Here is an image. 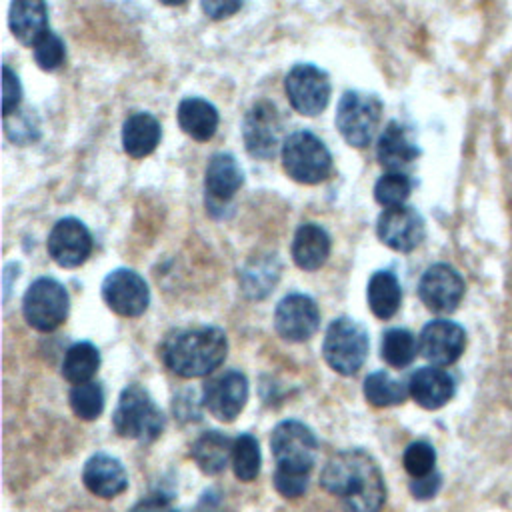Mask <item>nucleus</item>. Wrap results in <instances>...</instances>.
<instances>
[{"label": "nucleus", "instance_id": "26", "mask_svg": "<svg viewBox=\"0 0 512 512\" xmlns=\"http://www.w3.org/2000/svg\"><path fill=\"white\" fill-rule=\"evenodd\" d=\"M366 298L372 314L380 320L392 318L402 302V288L394 272L390 270H378L370 276Z\"/></svg>", "mask_w": 512, "mask_h": 512}, {"label": "nucleus", "instance_id": "1", "mask_svg": "<svg viewBox=\"0 0 512 512\" xmlns=\"http://www.w3.org/2000/svg\"><path fill=\"white\" fill-rule=\"evenodd\" d=\"M320 484L342 500L344 512H378L386 500L382 472L362 450L334 454L322 468Z\"/></svg>", "mask_w": 512, "mask_h": 512}, {"label": "nucleus", "instance_id": "7", "mask_svg": "<svg viewBox=\"0 0 512 512\" xmlns=\"http://www.w3.org/2000/svg\"><path fill=\"white\" fill-rule=\"evenodd\" d=\"M270 446L276 460V470L308 476L314 466L318 442L306 424L298 420L280 422L272 430Z\"/></svg>", "mask_w": 512, "mask_h": 512}, {"label": "nucleus", "instance_id": "30", "mask_svg": "<svg viewBox=\"0 0 512 512\" xmlns=\"http://www.w3.org/2000/svg\"><path fill=\"white\" fill-rule=\"evenodd\" d=\"M364 396L372 406L386 408V406H396L402 404L408 396V386L392 378L388 372H372L364 380Z\"/></svg>", "mask_w": 512, "mask_h": 512}, {"label": "nucleus", "instance_id": "16", "mask_svg": "<svg viewBox=\"0 0 512 512\" xmlns=\"http://www.w3.org/2000/svg\"><path fill=\"white\" fill-rule=\"evenodd\" d=\"M50 258L62 268L84 264L92 252V236L76 218H62L54 224L46 242Z\"/></svg>", "mask_w": 512, "mask_h": 512}, {"label": "nucleus", "instance_id": "15", "mask_svg": "<svg viewBox=\"0 0 512 512\" xmlns=\"http://www.w3.org/2000/svg\"><path fill=\"white\" fill-rule=\"evenodd\" d=\"M382 244L396 252H412L424 240V220L412 206L384 208L376 222Z\"/></svg>", "mask_w": 512, "mask_h": 512}, {"label": "nucleus", "instance_id": "31", "mask_svg": "<svg viewBox=\"0 0 512 512\" xmlns=\"http://www.w3.org/2000/svg\"><path fill=\"white\" fill-rule=\"evenodd\" d=\"M232 468L238 480L252 482L260 472V448L252 434H240L234 438Z\"/></svg>", "mask_w": 512, "mask_h": 512}, {"label": "nucleus", "instance_id": "33", "mask_svg": "<svg viewBox=\"0 0 512 512\" xmlns=\"http://www.w3.org/2000/svg\"><path fill=\"white\" fill-rule=\"evenodd\" d=\"M70 406L82 420H94L104 410V390L96 382L78 384L70 390Z\"/></svg>", "mask_w": 512, "mask_h": 512}, {"label": "nucleus", "instance_id": "11", "mask_svg": "<svg viewBox=\"0 0 512 512\" xmlns=\"http://www.w3.org/2000/svg\"><path fill=\"white\" fill-rule=\"evenodd\" d=\"M102 298L106 306L124 318H136L146 312L150 292L144 278L128 268L112 270L102 282Z\"/></svg>", "mask_w": 512, "mask_h": 512}, {"label": "nucleus", "instance_id": "20", "mask_svg": "<svg viewBox=\"0 0 512 512\" xmlns=\"http://www.w3.org/2000/svg\"><path fill=\"white\" fill-rule=\"evenodd\" d=\"M420 150L410 138L406 126L400 122L392 120L386 124V128L378 136L376 144V156L378 162L388 170V172H402L408 164H412L418 158Z\"/></svg>", "mask_w": 512, "mask_h": 512}, {"label": "nucleus", "instance_id": "35", "mask_svg": "<svg viewBox=\"0 0 512 512\" xmlns=\"http://www.w3.org/2000/svg\"><path fill=\"white\" fill-rule=\"evenodd\" d=\"M402 464L404 470L414 478H424L428 474L434 472V464H436V452L428 442H412L402 456Z\"/></svg>", "mask_w": 512, "mask_h": 512}, {"label": "nucleus", "instance_id": "38", "mask_svg": "<svg viewBox=\"0 0 512 512\" xmlns=\"http://www.w3.org/2000/svg\"><path fill=\"white\" fill-rule=\"evenodd\" d=\"M440 484H442V478L438 472H432L424 478H414L410 482V492L414 498L418 500H428V498H434L436 492L440 490Z\"/></svg>", "mask_w": 512, "mask_h": 512}, {"label": "nucleus", "instance_id": "8", "mask_svg": "<svg viewBox=\"0 0 512 512\" xmlns=\"http://www.w3.org/2000/svg\"><path fill=\"white\" fill-rule=\"evenodd\" d=\"M70 298L66 288L54 278L34 280L22 300V312L28 322L38 332L56 330L68 316Z\"/></svg>", "mask_w": 512, "mask_h": 512}, {"label": "nucleus", "instance_id": "34", "mask_svg": "<svg viewBox=\"0 0 512 512\" xmlns=\"http://www.w3.org/2000/svg\"><path fill=\"white\" fill-rule=\"evenodd\" d=\"M34 52V60L38 64V68H42L44 72H54L64 64L66 58V50H64V42L60 40V36H56L52 30H48L32 48Z\"/></svg>", "mask_w": 512, "mask_h": 512}, {"label": "nucleus", "instance_id": "18", "mask_svg": "<svg viewBox=\"0 0 512 512\" xmlns=\"http://www.w3.org/2000/svg\"><path fill=\"white\" fill-rule=\"evenodd\" d=\"M454 392H456L454 378L444 368H438V366L418 368L408 380V394L418 406L426 410L442 408L444 404L450 402Z\"/></svg>", "mask_w": 512, "mask_h": 512}, {"label": "nucleus", "instance_id": "29", "mask_svg": "<svg viewBox=\"0 0 512 512\" xmlns=\"http://www.w3.org/2000/svg\"><path fill=\"white\" fill-rule=\"evenodd\" d=\"M416 352H420V346L410 330L390 328L384 332L380 354L388 366L406 368L416 358Z\"/></svg>", "mask_w": 512, "mask_h": 512}, {"label": "nucleus", "instance_id": "2", "mask_svg": "<svg viewBox=\"0 0 512 512\" xmlns=\"http://www.w3.org/2000/svg\"><path fill=\"white\" fill-rule=\"evenodd\" d=\"M226 352V334L214 326L176 330L160 346L162 362L182 378H200L214 372L224 362Z\"/></svg>", "mask_w": 512, "mask_h": 512}, {"label": "nucleus", "instance_id": "10", "mask_svg": "<svg viewBox=\"0 0 512 512\" xmlns=\"http://www.w3.org/2000/svg\"><path fill=\"white\" fill-rule=\"evenodd\" d=\"M284 90L290 106L304 116L320 114L330 100L328 74L312 64H296L286 74Z\"/></svg>", "mask_w": 512, "mask_h": 512}, {"label": "nucleus", "instance_id": "32", "mask_svg": "<svg viewBox=\"0 0 512 512\" xmlns=\"http://www.w3.org/2000/svg\"><path fill=\"white\" fill-rule=\"evenodd\" d=\"M412 192V182L404 172H386L374 186V198L384 208L404 206Z\"/></svg>", "mask_w": 512, "mask_h": 512}, {"label": "nucleus", "instance_id": "3", "mask_svg": "<svg viewBox=\"0 0 512 512\" xmlns=\"http://www.w3.org/2000/svg\"><path fill=\"white\" fill-rule=\"evenodd\" d=\"M112 426L122 438L154 442L164 430V416L142 386L130 384L118 398Z\"/></svg>", "mask_w": 512, "mask_h": 512}, {"label": "nucleus", "instance_id": "12", "mask_svg": "<svg viewBox=\"0 0 512 512\" xmlns=\"http://www.w3.org/2000/svg\"><path fill=\"white\" fill-rule=\"evenodd\" d=\"M320 326L316 302L300 292L284 296L274 310V328L288 342L308 340Z\"/></svg>", "mask_w": 512, "mask_h": 512}, {"label": "nucleus", "instance_id": "13", "mask_svg": "<svg viewBox=\"0 0 512 512\" xmlns=\"http://www.w3.org/2000/svg\"><path fill=\"white\" fill-rule=\"evenodd\" d=\"M248 400V380L238 370H226L206 382L202 390V402L206 410L222 420L232 422Z\"/></svg>", "mask_w": 512, "mask_h": 512}, {"label": "nucleus", "instance_id": "4", "mask_svg": "<svg viewBox=\"0 0 512 512\" xmlns=\"http://www.w3.org/2000/svg\"><path fill=\"white\" fill-rule=\"evenodd\" d=\"M284 172L300 184H318L332 170V156L324 142L308 130L290 134L282 144Z\"/></svg>", "mask_w": 512, "mask_h": 512}, {"label": "nucleus", "instance_id": "37", "mask_svg": "<svg viewBox=\"0 0 512 512\" xmlns=\"http://www.w3.org/2000/svg\"><path fill=\"white\" fill-rule=\"evenodd\" d=\"M274 488L284 498H298L308 488V476L306 474H292V472L276 470L274 472Z\"/></svg>", "mask_w": 512, "mask_h": 512}, {"label": "nucleus", "instance_id": "27", "mask_svg": "<svg viewBox=\"0 0 512 512\" xmlns=\"http://www.w3.org/2000/svg\"><path fill=\"white\" fill-rule=\"evenodd\" d=\"M232 448H234V440H230L228 436L210 430L204 432L194 444H192V458L198 464V468L204 474H220L228 462L232 460Z\"/></svg>", "mask_w": 512, "mask_h": 512}, {"label": "nucleus", "instance_id": "6", "mask_svg": "<svg viewBox=\"0 0 512 512\" xmlns=\"http://www.w3.org/2000/svg\"><path fill=\"white\" fill-rule=\"evenodd\" d=\"M382 118V102L374 94L360 90H346L336 108V128L342 138L354 146L364 148L372 142Z\"/></svg>", "mask_w": 512, "mask_h": 512}, {"label": "nucleus", "instance_id": "28", "mask_svg": "<svg viewBox=\"0 0 512 512\" xmlns=\"http://www.w3.org/2000/svg\"><path fill=\"white\" fill-rule=\"evenodd\" d=\"M98 366H100L98 348L90 342H76L64 354L62 376L74 386L86 384L98 372Z\"/></svg>", "mask_w": 512, "mask_h": 512}, {"label": "nucleus", "instance_id": "5", "mask_svg": "<svg viewBox=\"0 0 512 512\" xmlns=\"http://www.w3.org/2000/svg\"><path fill=\"white\" fill-rule=\"evenodd\" d=\"M322 354L334 372L342 376L356 374L368 356V334L364 326L346 316L336 318L326 330Z\"/></svg>", "mask_w": 512, "mask_h": 512}, {"label": "nucleus", "instance_id": "25", "mask_svg": "<svg viewBox=\"0 0 512 512\" xmlns=\"http://www.w3.org/2000/svg\"><path fill=\"white\" fill-rule=\"evenodd\" d=\"M178 124L184 134L198 142H206L218 128V110L202 98H184L178 104Z\"/></svg>", "mask_w": 512, "mask_h": 512}, {"label": "nucleus", "instance_id": "9", "mask_svg": "<svg viewBox=\"0 0 512 512\" xmlns=\"http://www.w3.org/2000/svg\"><path fill=\"white\" fill-rule=\"evenodd\" d=\"M242 138L250 156L258 160H270L282 140V120L276 106L268 100H260L250 106L242 120Z\"/></svg>", "mask_w": 512, "mask_h": 512}, {"label": "nucleus", "instance_id": "39", "mask_svg": "<svg viewBox=\"0 0 512 512\" xmlns=\"http://www.w3.org/2000/svg\"><path fill=\"white\" fill-rule=\"evenodd\" d=\"M242 8L240 2H202V10L206 16L214 18V20H222L232 16L234 12H238Z\"/></svg>", "mask_w": 512, "mask_h": 512}, {"label": "nucleus", "instance_id": "17", "mask_svg": "<svg viewBox=\"0 0 512 512\" xmlns=\"http://www.w3.org/2000/svg\"><path fill=\"white\" fill-rule=\"evenodd\" d=\"M418 346L422 356L434 366H450L466 348V332L452 320H432L422 328Z\"/></svg>", "mask_w": 512, "mask_h": 512}, {"label": "nucleus", "instance_id": "22", "mask_svg": "<svg viewBox=\"0 0 512 512\" xmlns=\"http://www.w3.org/2000/svg\"><path fill=\"white\" fill-rule=\"evenodd\" d=\"M328 256H330V236H328V232L322 226L314 224V222L302 224L296 230L294 240H292L294 264L300 270L312 272V270H318L320 266H324Z\"/></svg>", "mask_w": 512, "mask_h": 512}, {"label": "nucleus", "instance_id": "24", "mask_svg": "<svg viewBox=\"0 0 512 512\" xmlns=\"http://www.w3.org/2000/svg\"><path fill=\"white\" fill-rule=\"evenodd\" d=\"M160 134V124L152 114H130L122 124V148L130 158H144L156 150Z\"/></svg>", "mask_w": 512, "mask_h": 512}, {"label": "nucleus", "instance_id": "19", "mask_svg": "<svg viewBox=\"0 0 512 512\" xmlns=\"http://www.w3.org/2000/svg\"><path fill=\"white\" fill-rule=\"evenodd\" d=\"M82 480L84 486L100 498H114L128 488V476L120 460L102 452L88 458Z\"/></svg>", "mask_w": 512, "mask_h": 512}, {"label": "nucleus", "instance_id": "40", "mask_svg": "<svg viewBox=\"0 0 512 512\" xmlns=\"http://www.w3.org/2000/svg\"><path fill=\"white\" fill-rule=\"evenodd\" d=\"M130 512H176L172 504L162 496H148L140 500Z\"/></svg>", "mask_w": 512, "mask_h": 512}, {"label": "nucleus", "instance_id": "36", "mask_svg": "<svg viewBox=\"0 0 512 512\" xmlns=\"http://www.w3.org/2000/svg\"><path fill=\"white\" fill-rule=\"evenodd\" d=\"M22 100V86L8 64L2 66V114L12 116Z\"/></svg>", "mask_w": 512, "mask_h": 512}, {"label": "nucleus", "instance_id": "21", "mask_svg": "<svg viewBox=\"0 0 512 512\" xmlns=\"http://www.w3.org/2000/svg\"><path fill=\"white\" fill-rule=\"evenodd\" d=\"M8 24L18 42L34 48V44L50 30L48 8L40 0H16L10 4Z\"/></svg>", "mask_w": 512, "mask_h": 512}, {"label": "nucleus", "instance_id": "14", "mask_svg": "<svg viewBox=\"0 0 512 512\" xmlns=\"http://www.w3.org/2000/svg\"><path fill=\"white\" fill-rule=\"evenodd\" d=\"M464 288L462 276L452 266L432 264L418 282V296L428 310L448 314L460 304Z\"/></svg>", "mask_w": 512, "mask_h": 512}, {"label": "nucleus", "instance_id": "23", "mask_svg": "<svg viewBox=\"0 0 512 512\" xmlns=\"http://www.w3.org/2000/svg\"><path fill=\"white\" fill-rule=\"evenodd\" d=\"M244 176L232 154H214L206 166L204 188L214 202H228L242 186Z\"/></svg>", "mask_w": 512, "mask_h": 512}]
</instances>
